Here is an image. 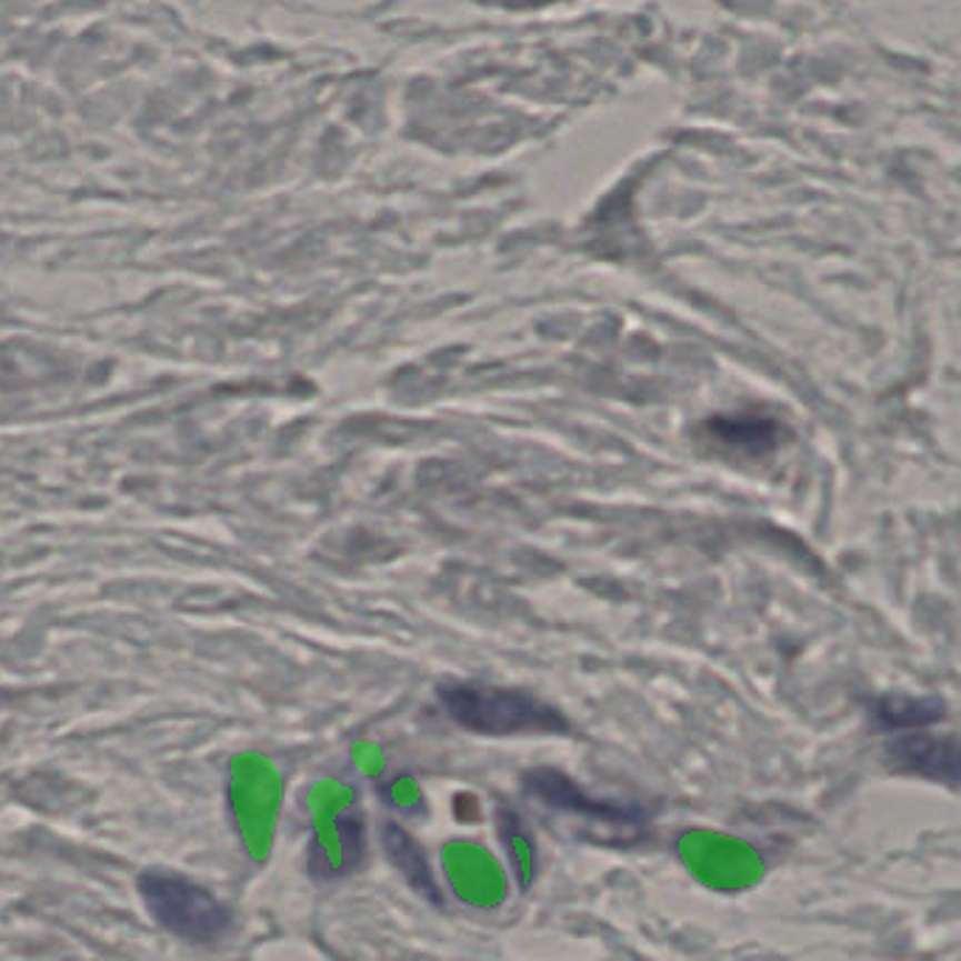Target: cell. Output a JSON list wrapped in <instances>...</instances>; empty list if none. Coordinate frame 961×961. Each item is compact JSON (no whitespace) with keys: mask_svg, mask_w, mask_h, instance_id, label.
<instances>
[{"mask_svg":"<svg viewBox=\"0 0 961 961\" xmlns=\"http://www.w3.org/2000/svg\"><path fill=\"white\" fill-rule=\"evenodd\" d=\"M446 717L480 737H528L570 733L564 713L519 688H499L477 680H446L438 685Z\"/></svg>","mask_w":961,"mask_h":961,"instance_id":"1","label":"cell"},{"mask_svg":"<svg viewBox=\"0 0 961 961\" xmlns=\"http://www.w3.org/2000/svg\"><path fill=\"white\" fill-rule=\"evenodd\" d=\"M522 790L524 795L539 801L548 810L584 823V838L598 840V843L632 845L645 838L649 818L638 803L592 798L584 787H579L570 775L553 770V767L528 770L522 775Z\"/></svg>","mask_w":961,"mask_h":961,"instance_id":"2","label":"cell"},{"mask_svg":"<svg viewBox=\"0 0 961 961\" xmlns=\"http://www.w3.org/2000/svg\"><path fill=\"white\" fill-rule=\"evenodd\" d=\"M136 889L150 917L178 939L209 944L223 939L232 928L229 908L212 891L201 889L192 880L164 874V871H144L136 880Z\"/></svg>","mask_w":961,"mask_h":961,"instance_id":"3","label":"cell"},{"mask_svg":"<svg viewBox=\"0 0 961 961\" xmlns=\"http://www.w3.org/2000/svg\"><path fill=\"white\" fill-rule=\"evenodd\" d=\"M891 770L902 775H919V779L948 784L950 790L959 787V742L955 737H931L917 730H902L885 748Z\"/></svg>","mask_w":961,"mask_h":961,"instance_id":"4","label":"cell"},{"mask_svg":"<svg viewBox=\"0 0 961 961\" xmlns=\"http://www.w3.org/2000/svg\"><path fill=\"white\" fill-rule=\"evenodd\" d=\"M702 432L722 449L742 451V454H767V451L779 449L781 438H784L779 420L750 412L708 418Z\"/></svg>","mask_w":961,"mask_h":961,"instance_id":"5","label":"cell"},{"mask_svg":"<svg viewBox=\"0 0 961 961\" xmlns=\"http://www.w3.org/2000/svg\"><path fill=\"white\" fill-rule=\"evenodd\" d=\"M381 843L387 858H390V863L396 865V869L401 871L403 880L409 882V889L418 891V894L423 897V900L432 902V905L443 908L446 905L443 889H440V882L438 877H434L432 863H429L423 845H420L407 829L398 827V823H383Z\"/></svg>","mask_w":961,"mask_h":961,"instance_id":"6","label":"cell"},{"mask_svg":"<svg viewBox=\"0 0 961 961\" xmlns=\"http://www.w3.org/2000/svg\"><path fill=\"white\" fill-rule=\"evenodd\" d=\"M948 717V708L939 697H925V700H913V697H885V700L874 702V722L882 730H922L928 724H937Z\"/></svg>","mask_w":961,"mask_h":961,"instance_id":"7","label":"cell"}]
</instances>
